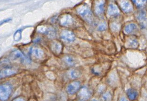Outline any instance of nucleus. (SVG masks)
I'll use <instances>...</instances> for the list:
<instances>
[{"label":"nucleus","instance_id":"1","mask_svg":"<svg viewBox=\"0 0 147 101\" xmlns=\"http://www.w3.org/2000/svg\"><path fill=\"white\" fill-rule=\"evenodd\" d=\"M11 93V87L8 84L1 85L0 87V99L1 101L8 100Z\"/></svg>","mask_w":147,"mask_h":101},{"label":"nucleus","instance_id":"2","mask_svg":"<svg viewBox=\"0 0 147 101\" xmlns=\"http://www.w3.org/2000/svg\"><path fill=\"white\" fill-rule=\"evenodd\" d=\"M37 31L39 33L44 34L47 35L49 38H53L56 35V32L53 28L51 27H47L40 25L38 27Z\"/></svg>","mask_w":147,"mask_h":101},{"label":"nucleus","instance_id":"3","mask_svg":"<svg viewBox=\"0 0 147 101\" xmlns=\"http://www.w3.org/2000/svg\"><path fill=\"white\" fill-rule=\"evenodd\" d=\"M78 12L82 18L88 21H91L92 18V13L90 9L85 5H82L78 9Z\"/></svg>","mask_w":147,"mask_h":101},{"label":"nucleus","instance_id":"4","mask_svg":"<svg viewBox=\"0 0 147 101\" xmlns=\"http://www.w3.org/2000/svg\"><path fill=\"white\" fill-rule=\"evenodd\" d=\"M61 39L66 42L71 43L75 40V36L72 32L69 30H63L61 34Z\"/></svg>","mask_w":147,"mask_h":101},{"label":"nucleus","instance_id":"5","mask_svg":"<svg viewBox=\"0 0 147 101\" xmlns=\"http://www.w3.org/2000/svg\"><path fill=\"white\" fill-rule=\"evenodd\" d=\"M80 88V82L78 81H75L68 85L67 91L69 95H74L78 91Z\"/></svg>","mask_w":147,"mask_h":101},{"label":"nucleus","instance_id":"6","mask_svg":"<svg viewBox=\"0 0 147 101\" xmlns=\"http://www.w3.org/2000/svg\"><path fill=\"white\" fill-rule=\"evenodd\" d=\"M30 53L31 55L38 59H42L44 56V53L41 49L37 47H32L30 50Z\"/></svg>","mask_w":147,"mask_h":101},{"label":"nucleus","instance_id":"7","mask_svg":"<svg viewBox=\"0 0 147 101\" xmlns=\"http://www.w3.org/2000/svg\"><path fill=\"white\" fill-rule=\"evenodd\" d=\"M91 96V91L86 87H83L78 93V96L82 101L88 100Z\"/></svg>","mask_w":147,"mask_h":101},{"label":"nucleus","instance_id":"8","mask_svg":"<svg viewBox=\"0 0 147 101\" xmlns=\"http://www.w3.org/2000/svg\"><path fill=\"white\" fill-rule=\"evenodd\" d=\"M12 58L15 60H20L21 61L24 62L27 61L26 59V57L24 56V55H23L22 52L19 50H14L12 52L11 55Z\"/></svg>","mask_w":147,"mask_h":101},{"label":"nucleus","instance_id":"9","mask_svg":"<svg viewBox=\"0 0 147 101\" xmlns=\"http://www.w3.org/2000/svg\"><path fill=\"white\" fill-rule=\"evenodd\" d=\"M72 18L69 15H64L60 18V24L62 26L70 25L72 23Z\"/></svg>","mask_w":147,"mask_h":101},{"label":"nucleus","instance_id":"10","mask_svg":"<svg viewBox=\"0 0 147 101\" xmlns=\"http://www.w3.org/2000/svg\"><path fill=\"white\" fill-rule=\"evenodd\" d=\"M51 48L53 53L59 55L62 50V45L61 43L57 41H53L51 44Z\"/></svg>","mask_w":147,"mask_h":101},{"label":"nucleus","instance_id":"11","mask_svg":"<svg viewBox=\"0 0 147 101\" xmlns=\"http://www.w3.org/2000/svg\"><path fill=\"white\" fill-rule=\"evenodd\" d=\"M127 95L130 101H134L137 99L138 93L133 88H129L127 90Z\"/></svg>","mask_w":147,"mask_h":101},{"label":"nucleus","instance_id":"12","mask_svg":"<svg viewBox=\"0 0 147 101\" xmlns=\"http://www.w3.org/2000/svg\"><path fill=\"white\" fill-rule=\"evenodd\" d=\"M16 73V71L10 68H6L1 71V79L3 78L4 77H8L9 76L12 75Z\"/></svg>","mask_w":147,"mask_h":101},{"label":"nucleus","instance_id":"13","mask_svg":"<svg viewBox=\"0 0 147 101\" xmlns=\"http://www.w3.org/2000/svg\"><path fill=\"white\" fill-rule=\"evenodd\" d=\"M108 13L110 16H115L119 14V10L115 4H110L108 7Z\"/></svg>","mask_w":147,"mask_h":101},{"label":"nucleus","instance_id":"14","mask_svg":"<svg viewBox=\"0 0 147 101\" xmlns=\"http://www.w3.org/2000/svg\"><path fill=\"white\" fill-rule=\"evenodd\" d=\"M104 9H105V3L103 1H101L96 5V13L98 15H101L104 12Z\"/></svg>","mask_w":147,"mask_h":101},{"label":"nucleus","instance_id":"15","mask_svg":"<svg viewBox=\"0 0 147 101\" xmlns=\"http://www.w3.org/2000/svg\"><path fill=\"white\" fill-rule=\"evenodd\" d=\"M63 61L66 64L69 66H74L76 63L75 59L69 56H66L64 57Z\"/></svg>","mask_w":147,"mask_h":101},{"label":"nucleus","instance_id":"16","mask_svg":"<svg viewBox=\"0 0 147 101\" xmlns=\"http://www.w3.org/2000/svg\"><path fill=\"white\" fill-rule=\"evenodd\" d=\"M121 7L122 10H124L125 12H128L131 10L132 7L131 6L129 3L127 1H123L121 2Z\"/></svg>","mask_w":147,"mask_h":101},{"label":"nucleus","instance_id":"17","mask_svg":"<svg viewBox=\"0 0 147 101\" xmlns=\"http://www.w3.org/2000/svg\"><path fill=\"white\" fill-rule=\"evenodd\" d=\"M136 25L134 24H131L127 25L125 28L124 31L125 33H132L134 30H136Z\"/></svg>","mask_w":147,"mask_h":101},{"label":"nucleus","instance_id":"18","mask_svg":"<svg viewBox=\"0 0 147 101\" xmlns=\"http://www.w3.org/2000/svg\"><path fill=\"white\" fill-rule=\"evenodd\" d=\"M112 99V94L109 92L105 93L102 96V101H111Z\"/></svg>","mask_w":147,"mask_h":101},{"label":"nucleus","instance_id":"19","mask_svg":"<svg viewBox=\"0 0 147 101\" xmlns=\"http://www.w3.org/2000/svg\"><path fill=\"white\" fill-rule=\"evenodd\" d=\"M22 29H19L16 32L14 35V39L15 41H19L22 38Z\"/></svg>","mask_w":147,"mask_h":101},{"label":"nucleus","instance_id":"20","mask_svg":"<svg viewBox=\"0 0 147 101\" xmlns=\"http://www.w3.org/2000/svg\"><path fill=\"white\" fill-rule=\"evenodd\" d=\"M70 76L71 78H78L80 76V72L76 70H73L70 72Z\"/></svg>","mask_w":147,"mask_h":101},{"label":"nucleus","instance_id":"21","mask_svg":"<svg viewBox=\"0 0 147 101\" xmlns=\"http://www.w3.org/2000/svg\"><path fill=\"white\" fill-rule=\"evenodd\" d=\"M138 44V42L136 39H132L129 41V46L132 47H136Z\"/></svg>","mask_w":147,"mask_h":101},{"label":"nucleus","instance_id":"22","mask_svg":"<svg viewBox=\"0 0 147 101\" xmlns=\"http://www.w3.org/2000/svg\"><path fill=\"white\" fill-rule=\"evenodd\" d=\"M136 4L137 5H142L146 2V0H133Z\"/></svg>","mask_w":147,"mask_h":101},{"label":"nucleus","instance_id":"23","mask_svg":"<svg viewBox=\"0 0 147 101\" xmlns=\"http://www.w3.org/2000/svg\"><path fill=\"white\" fill-rule=\"evenodd\" d=\"M112 29L115 32H117L119 30V27L118 26V24L116 23H113L112 24Z\"/></svg>","mask_w":147,"mask_h":101},{"label":"nucleus","instance_id":"24","mask_svg":"<svg viewBox=\"0 0 147 101\" xmlns=\"http://www.w3.org/2000/svg\"><path fill=\"white\" fill-rule=\"evenodd\" d=\"M107 29V25L105 24H101L98 27V30L99 31H104Z\"/></svg>","mask_w":147,"mask_h":101},{"label":"nucleus","instance_id":"25","mask_svg":"<svg viewBox=\"0 0 147 101\" xmlns=\"http://www.w3.org/2000/svg\"><path fill=\"white\" fill-rule=\"evenodd\" d=\"M12 19L11 18H8V19H5L4 20L2 21L1 22V25H3V24H4V23H8L9 22H10V21H11Z\"/></svg>","mask_w":147,"mask_h":101},{"label":"nucleus","instance_id":"26","mask_svg":"<svg viewBox=\"0 0 147 101\" xmlns=\"http://www.w3.org/2000/svg\"><path fill=\"white\" fill-rule=\"evenodd\" d=\"M12 101H26L24 100V99L22 97H17L16 98L14 99Z\"/></svg>","mask_w":147,"mask_h":101},{"label":"nucleus","instance_id":"27","mask_svg":"<svg viewBox=\"0 0 147 101\" xmlns=\"http://www.w3.org/2000/svg\"><path fill=\"white\" fill-rule=\"evenodd\" d=\"M119 101H128V100L127 98H125V97H122L120 99Z\"/></svg>","mask_w":147,"mask_h":101},{"label":"nucleus","instance_id":"28","mask_svg":"<svg viewBox=\"0 0 147 101\" xmlns=\"http://www.w3.org/2000/svg\"><path fill=\"white\" fill-rule=\"evenodd\" d=\"M29 101H37V100H36L35 99L32 98V99H30V100H29Z\"/></svg>","mask_w":147,"mask_h":101},{"label":"nucleus","instance_id":"29","mask_svg":"<svg viewBox=\"0 0 147 101\" xmlns=\"http://www.w3.org/2000/svg\"><path fill=\"white\" fill-rule=\"evenodd\" d=\"M97 101V100H91V101Z\"/></svg>","mask_w":147,"mask_h":101},{"label":"nucleus","instance_id":"30","mask_svg":"<svg viewBox=\"0 0 147 101\" xmlns=\"http://www.w3.org/2000/svg\"><path fill=\"white\" fill-rule=\"evenodd\" d=\"M82 101V100H81V101Z\"/></svg>","mask_w":147,"mask_h":101}]
</instances>
